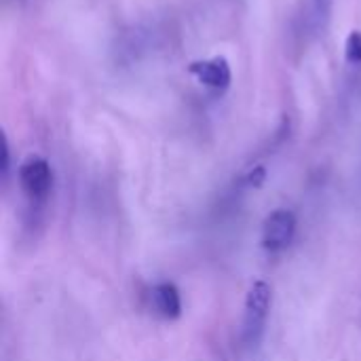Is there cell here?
<instances>
[{
  "mask_svg": "<svg viewBox=\"0 0 361 361\" xmlns=\"http://www.w3.org/2000/svg\"><path fill=\"white\" fill-rule=\"evenodd\" d=\"M0 169L2 173L8 169V142H6V135L2 133V159H0Z\"/></svg>",
  "mask_w": 361,
  "mask_h": 361,
  "instance_id": "obj_7",
  "label": "cell"
},
{
  "mask_svg": "<svg viewBox=\"0 0 361 361\" xmlns=\"http://www.w3.org/2000/svg\"><path fill=\"white\" fill-rule=\"evenodd\" d=\"M188 72L207 89H212L214 93H222L231 87L233 80V72H231V63L226 57L218 55L212 59H201V61H192Z\"/></svg>",
  "mask_w": 361,
  "mask_h": 361,
  "instance_id": "obj_4",
  "label": "cell"
},
{
  "mask_svg": "<svg viewBox=\"0 0 361 361\" xmlns=\"http://www.w3.org/2000/svg\"><path fill=\"white\" fill-rule=\"evenodd\" d=\"M150 309L163 319H176L182 313V298L173 283H159L148 294Z\"/></svg>",
  "mask_w": 361,
  "mask_h": 361,
  "instance_id": "obj_5",
  "label": "cell"
},
{
  "mask_svg": "<svg viewBox=\"0 0 361 361\" xmlns=\"http://www.w3.org/2000/svg\"><path fill=\"white\" fill-rule=\"evenodd\" d=\"M345 57L351 66H361V32L353 30L345 40Z\"/></svg>",
  "mask_w": 361,
  "mask_h": 361,
  "instance_id": "obj_6",
  "label": "cell"
},
{
  "mask_svg": "<svg viewBox=\"0 0 361 361\" xmlns=\"http://www.w3.org/2000/svg\"><path fill=\"white\" fill-rule=\"evenodd\" d=\"M296 235V216L290 209H275L262 224V247L269 252L286 250Z\"/></svg>",
  "mask_w": 361,
  "mask_h": 361,
  "instance_id": "obj_2",
  "label": "cell"
},
{
  "mask_svg": "<svg viewBox=\"0 0 361 361\" xmlns=\"http://www.w3.org/2000/svg\"><path fill=\"white\" fill-rule=\"evenodd\" d=\"M51 182H53L51 167L42 157L30 154L19 165V184H21V188H23V192L27 197H32V199L47 197V192L51 188Z\"/></svg>",
  "mask_w": 361,
  "mask_h": 361,
  "instance_id": "obj_3",
  "label": "cell"
},
{
  "mask_svg": "<svg viewBox=\"0 0 361 361\" xmlns=\"http://www.w3.org/2000/svg\"><path fill=\"white\" fill-rule=\"evenodd\" d=\"M271 309V286L262 279L254 281L245 296V315H243V336L247 343L256 341L262 334L264 322Z\"/></svg>",
  "mask_w": 361,
  "mask_h": 361,
  "instance_id": "obj_1",
  "label": "cell"
},
{
  "mask_svg": "<svg viewBox=\"0 0 361 361\" xmlns=\"http://www.w3.org/2000/svg\"><path fill=\"white\" fill-rule=\"evenodd\" d=\"M264 173H267L264 167H256V169L250 173V184H252V186H260V184L264 182Z\"/></svg>",
  "mask_w": 361,
  "mask_h": 361,
  "instance_id": "obj_8",
  "label": "cell"
}]
</instances>
